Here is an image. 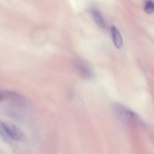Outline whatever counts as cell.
Instances as JSON below:
<instances>
[{
    "label": "cell",
    "instance_id": "5",
    "mask_svg": "<svg viewBox=\"0 0 154 154\" xmlns=\"http://www.w3.org/2000/svg\"><path fill=\"white\" fill-rule=\"evenodd\" d=\"M91 13L94 20L96 23L100 27L104 28L106 24L104 19L100 12L96 9H92Z\"/></svg>",
    "mask_w": 154,
    "mask_h": 154
},
{
    "label": "cell",
    "instance_id": "6",
    "mask_svg": "<svg viewBox=\"0 0 154 154\" xmlns=\"http://www.w3.org/2000/svg\"><path fill=\"white\" fill-rule=\"evenodd\" d=\"M144 10L147 14L152 13L154 11V3L151 0L146 1L144 3Z\"/></svg>",
    "mask_w": 154,
    "mask_h": 154
},
{
    "label": "cell",
    "instance_id": "2",
    "mask_svg": "<svg viewBox=\"0 0 154 154\" xmlns=\"http://www.w3.org/2000/svg\"><path fill=\"white\" fill-rule=\"evenodd\" d=\"M1 123L3 129L11 137L19 141L24 140V136L23 132L17 126L8 122H1Z\"/></svg>",
    "mask_w": 154,
    "mask_h": 154
},
{
    "label": "cell",
    "instance_id": "4",
    "mask_svg": "<svg viewBox=\"0 0 154 154\" xmlns=\"http://www.w3.org/2000/svg\"><path fill=\"white\" fill-rule=\"evenodd\" d=\"M111 32L115 46L118 48H121L123 45V40L119 31L115 26H112L111 28Z\"/></svg>",
    "mask_w": 154,
    "mask_h": 154
},
{
    "label": "cell",
    "instance_id": "3",
    "mask_svg": "<svg viewBox=\"0 0 154 154\" xmlns=\"http://www.w3.org/2000/svg\"><path fill=\"white\" fill-rule=\"evenodd\" d=\"M76 69L78 75L84 79H90L94 76V73L91 69L85 65L77 64Z\"/></svg>",
    "mask_w": 154,
    "mask_h": 154
},
{
    "label": "cell",
    "instance_id": "1",
    "mask_svg": "<svg viewBox=\"0 0 154 154\" xmlns=\"http://www.w3.org/2000/svg\"><path fill=\"white\" fill-rule=\"evenodd\" d=\"M112 109L117 118L124 123H128L132 120H141L137 114L120 103H114L112 105Z\"/></svg>",
    "mask_w": 154,
    "mask_h": 154
}]
</instances>
